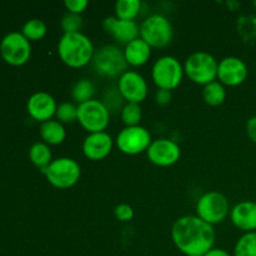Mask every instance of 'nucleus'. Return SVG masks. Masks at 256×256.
Segmentation results:
<instances>
[{
	"label": "nucleus",
	"mask_w": 256,
	"mask_h": 256,
	"mask_svg": "<svg viewBox=\"0 0 256 256\" xmlns=\"http://www.w3.org/2000/svg\"><path fill=\"white\" fill-rule=\"evenodd\" d=\"M92 64L98 74L105 78L122 76L125 72H128L124 52L114 45L102 46L99 52H95Z\"/></svg>",
	"instance_id": "obj_5"
},
{
	"label": "nucleus",
	"mask_w": 256,
	"mask_h": 256,
	"mask_svg": "<svg viewBox=\"0 0 256 256\" xmlns=\"http://www.w3.org/2000/svg\"><path fill=\"white\" fill-rule=\"evenodd\" d=\"M140 10H142L140 0H119L115 4V15L120 20L134 22L135 18L139 15Z\"/></svg>",
	"instance_id": "obj_22"
},
{
	"label": "nucleus",
	"mask_w": 256,
	"mask_h": 256,
	"mask_svg": "<svg viewBox=\"0 0 256 256\" xmlns=\"http://www.w3.org/2000/svg\"><path fill=\"white\" fill-rule=\"evenodd\" d=\"M72 99L79 102V105L82 102H90L95 95V85L90 80L82 79L72 86Z\"/></svg>",
	"instance_id": "obj_24"
},
{
	"label": "nucleus",
	"mask_w": 256,
	"mask_h": 256,
	"mask_svg": "<svg viewBox=\"0 0 256 256\" xmlns=\"http://www.w3.org/2000/svg\"><path fill=\"white\" fill-rule=\"evenodd\" d=\"M234 256H256V232H246L236 242Z\"/></svg>",
	"instance_id": "obj_25"
},
{
	"label": "nucleus",
	"mask_w": 256,
	"mask_h": 256,
	"mask_svg": "<svg viewBox=\"0 0 256 256\" xmlns=\"http://www.w3.org/2000/svg\"><path fill=\"white\" fill-rule=\"evenodd\" d=\"M55 115L62 124H72L78 120V106L72 102H62L58 106Z\"/></svg>",
	"instance_id": "obj_28"
},
{
	"label": "nucleus",
	"mask_w": 256,
	"mask_h": 256,
	"mask_svg": "<svg viewBox=\"0 0 256 256\" xmlns=\"http://www.w3.org/2000/svg\"><path fill=\"white\" fill-rule=\"evenodd\" d=\"M124 55L128 65L142 66V65L149 62L150 56H152V46L146 44L142 38H138L136 40H134V42H132L125 46Z\"/></svg>",
	"instance_id": "obj_19"
},
{
	"label": "nucleus",
	"mask_w": 256,
	"mask_h": 256,
	"mask_svg": "<svg viewBox=\"0 0 256 256\" xmlns=\"http://www.w3.org/2000/svg\"><path fill=\"white\" fill-rule=\"evenodd\" d=\"M249 69L248 65L240 58L229 56L219 62L218 79L222 85L238 86L246 80Z\"/></svg>",
	"instance_id": "obj_14"
},
{
	"label": "nucleus",
	"mask_w": 256,
	"mask_h": 256,
	"mask_svg": "<svg viewBox=\"0 0 256 256\" xmlns=\"http://www.w3.org/2000/svg\"><path fill=\"white\" fill-rule=\"evenodd\" d=\"M246 132H248V136H249V139L256 144V115L255 116L250 118V119L248 120Z\"/></svg>",
	"instance_id": "obj_34"
},
{
	"label": "nucleus",
	"mask_w": 256,
	"mask_h": 256,
	"mask_svg": "<svg viewBox=\"0 0 256 256\" xmlns=\"http://www.w3.org/2000/svg\"><path fill=\"white\" fill-rule=\"evenodd\" d=\"M2 58L12 65H22L29 60L32 46L22 32H10L0 45Z\"/></svg>",
	"instance_id": "obj_11"
},
{
	"label": "nucleus",
	"mask_w": 256,
	"mask_h": 256,
	"mask_svg": "<svg viewBox=\"0 0 256 256\" xmlns=\"http://www.w3.org/2000/svg\"><path fill=\"white\" fill-rule=\"evenodd\" d=\"M115 216L119 222H128L134 219V209L128 204H120L114 210Z\"/></svg>",
	"instance_id": "obj_31"
},
{
	"label": "nucleus",
	"mask_w": 256,
	"mask_h": 256,
	"mask_svg": "<svg viewBox=\"0 0 256 256\" xmlns=\"http://www.w3.org/2000/svg\"><path fill=\"white\" fill-rule=\"evenodd\" d=\"M82 26V19L80 15L68 12L62 20V30H64V34H69V32H80Z\"/></svg>",
	"instance_id": "obj_29"
},
{
	"label": "nucleus",
	"mask_w": 256,
	"mask_h": 256,
	"mask_svg": "<svg viewBox=\"0 0 256 256\" xmlns=\"http://www.w3.org/2000/svg\"><path fill=\"white\" fill-rule=\"evenodd\" d=\"M140 36L152 48H165L174 36L172 22L162 15H152L140 25Z\"/></svg>",
	"instance_id": "obj_6"
},
{
	"label": "nucleus",
	"mask_w": 256,
	"mask_h": 256,
	"mask_svg": "<svg viewBox=\"0 0 256 256\" xmlns=\"http://www.w3.org/2000/svg\"><path fill=\"white\" fill-rule=\"evenodd\" d=\"M202 98H204L205 102L210 106H219L226 99V90L220 82H212L206 86H204Z\"/></svg>",
	"instance_id": "obj_23"
},
{
	"label": "nucleus",
	"mask_w": 256,
	"mask_h": 256,
	"mask_svg": "<svg viewBox=\"0 0 256 256\" xmlns=\"http://www.w3.org/2000/svg\"><path fill=\"white\" fill-rule=\"evenodd\" d=\"M122 100H124V98L120 94L119 89H114V88H112V89L108 90V92H105L104 102H104V105L108 108L109 112H112V110L118 112L119 109H122Z\"/></svg>",
	"instance_id": "obj_30"
},
{
	"label": "nucleus",
	"mask_w": 256,
	"mask_h": 256,
	"mask_svg": "<svg viewBox=\"0 0 256 256\" xmlns=\"http://www.w3.org/2000/svg\"><path fill=\"white\" fill-rule=\"evenodd\" d=\"M40 135H42L45 144L59 145L66 138V130H65L64 125L58 120H49V122H45L42 124Z\"/></svg>",
	"instance_id": "obj_20"
},
{
	"label": "nucleus",
	"mask_w": 256,
	"mask_h": 256,
	"mask_svg": "<svg viewBox=\"0 0 256 256\" xmlns=\"http://www.w3.org/2000/svg\"><path fill=\"white\" fill-rule=\"evenodd\" d=\"M214 226L199 216H182L176 220L172 230L175 246L186 256H204L214 249Z\"/></svg>",
	"instance_id": "obj_1"
},
{
	"label": "nucleus",
	"mask_w": 256,
	"mask_h": 256,
	"mask_svg": "<svg viewBox=\"0 0 256 256\" xmlns=\"http://www.w3.org/2000/svg\"><path fill=\"white\" fill-rule=\"evenodd\" d=\"M120 94L128 102L140 104L148 96V82L142 75L136 72H125L119 78L118 85Z\"/></svg>",
	"instance_id": "obj_12"
},
{
	"label": "nucleus",
	"mask_w": 256,
	"mask_h": 256,
	"mask_svg": "<svg viewBox=\"0 0 256 256\" xmlns=\"http://www.w3.org/2000/svg\"><path fill=\"white\" fill-rule=\"evenodd\" d=\"M180 156H182L180 146L169 139L155 140L148 149V158L156 166H172L179 162Z\"/></svg>",
	"instance_id": "obj_13"
},
{
	"label": "nucleus",
	"mask_w": 256,
	"mask_h": 256,
	"mask_svg": "<svg viewBox=\"0 0 256 256\" xmlns=\"http://www.w3.org/2000/svg\"><path fill=\"white\" fill-rule=\"evenodd\" d=\"M232 222L238 229L246 232H256V202H242L230 212Z\"/></svg>",
	"instance_id": "obj_18"
},
{
	"label": "nucleus",
	"mask_w": 256,
	"mask_h": 256,
	"mask_svg": "<svg viewBox=\"0 0 256 256\" xmlns=\"http://www.w3.org/2000/svg\"><path fill=\"white\" fill-rule=\"evenodd\" d=\"M56 102L48 92H35L28 102V112L36 122H49L56 114Z\"/></svg>",
	"instance_id": "obj_16"
},
{
	"label": "nucleus",
	"mask_w": 256,
	"mask_h": 256,
	"mask_svg": "<svg viewBox=\"0 0 256 256\" xmlns=\"http://www.w3.org/2000/svg\"><path fill=\"white\" fill-rule=\"evenodd\" d=\"M105 32L112 35L116 42L122 44H130L136 40L140 35V26L136 22L129 20H120L116 16H109L102 22Z\"/></svg>",
	"instance_id": "obj_15"
},
{
	"label": "nucleus",
	"mask_w": 256,
	"mask_h": 256,
	"mask_svg": "<svg viewBox=\"0 0 256 256\" xmlns=\"http://www.w3.org/2000/svg\"><path fill=\"white\" fill-rule=\"evenodd\" d=\"M58 54L64 64L70 68L86 66L92 62L95 52L92 40L82 32L64 34L58 44Z\"/></svg>",
	"instance_id": "obj_2"
},
{
	"label": "nucleus",
	"mask_w": 256,
	"mask_h": 256,
	"mask_svg": "<svg viewBox=\"0 0 256 256\" xmlns=\"http://www.w3.org/2000/svg\"><path fill=\"white\" fill-rule=\"evenodd\" d=\"M48 28L40 19H32L22 26V35L28 40H40L46 35Z\"/></svg>",
	"instance_id": "obj_27"
},
{
	"label": "nucleus",
	"mask_w": 256,
	"mask_h": 256,
	"mask_svg": "<svg viewBox=\"0 0 256 256\" xmlns=\"http://www.w3.org/2000/svg\"><path fill=\"white\" fill-rule=\"evenodd\" d=\"M172 92H169V90L159 89L156 92V94H155V100H156L158 104L162 105V106H166V105H169L170 102H172Z\"/></svg>",
	"instance_id": "obj_33"
},
{
	"label": "nucleus",
	"mask_w": 256,
	"mask_h": 256,
	"mask_svg": "<svg viewBox=\"0 0 256 256\" xmlns=\"http://www.w3.org/2000/svg\"><path fill=\"white\" fill-rule=\"evenodd\" d=\"M30 160L40 170H44L52 162V154L49 145L45 142H35L29 152Z\"/></svg>",
	"instance_id": "obj_21"
},
{
	"label": "nucleus",
	"mask_w": 256,
	"mask_h": 256,
	"mask_svg": "<svg viewBox=\"0 0 256 256\" xmlns=\"http://www.w3.org/2000/svg\"><path fill=\"white\" fill-rule=\"evenodd\" d=\"M204 256H232L226 250L224 249H212L209 252H206Z\"/></svg>",
	"instance_id": "obj_35"
},
{
	"label": "nucleus",
	"mask_w": 256,
	"mask_h": 256,
	"mask_svg": "<svg viewBox=\"0 0 256 256\" xmlns=\"http://www.w3.org/2000/svg\"><path fill=\"white\" fill-rule=\"evenodd\" d=\"M184 68L182 62L174 56H162L152 66V80L159 89H176L182 84L184 76Z\"/></svg>",
	"instance_id": "obj_8"
},
{
	"label": "nucleus",
	"mask_w": 256,
	"mask_h": 256,
	"mask_svg": "<svg viewBox=\"0 0 256 256\" xmlns=\"http://www.w3.org/2000/svg\"><path fill=\"white\" fill-rule=\"evenodd\" d=\"M112 145H114L112 138L108 132H94L89 134V136L84 140L82 152L89 160L99 162L105 159L112 152Z\"/></svg>",
	"instance_id": "obj_17"
},
{
	"label": "nucleus",
	"mask_w": 256,
	"mask_h": 256,
	"mask_svg": "<svg viewBox=\"0 0 256 256\" xmlns=\"http://www.w3.org/2000/svg\"><path fill=\"white\" fill-rule=\"evenodd\" d=\"M230 205L226 198L218 192H206L196 204L198 216L210 225L220 224L229 215Z\"/></svg>",
	"instance_id": "obj_9"
},
{
	"label": "nucleus",
	"mask_w": 256,
	"mask_h": 256,
	"mask_svg": "<svg viewBox=\"0 0 256 256\" xmlns=\"http://www.w3.org/2000/svg\"><path fill=\"white\" fill-rule=\"evenodd\" d=\"M254 6L256 8V0H255V2H254Z\"/></svg>",
	"instance_id": "obj_36"
},
{
	"label": "nucleus",
	"mask_w": 256,
	"mask_h": 256,
	"mask_svg": "<svg viewBox=\"0 0 256 256\" xmlns=\"http://www.w3.org/2000/svg\"><path fill=\"white\" fill-rule=\"evenodd\" d=\"M64 5L69 12L80 15L86 10L89 2L88 0H65Z\"/></svg>",
	"instance_id": "obj_32"
},
{
	"label": "nucleus",
	"mask_w": 256,
	"mask_h": 256,
	"mask_svg": "<svg viewBox=\"0 0 256 256\" xmlns=\"http://www.w3.org/2000/svg\"><path fill=\"white\" fill-rule=\"evenodd\" d=\"M152 135L142 126L125 128L116 138V145L122 152L126 155H138L148 152L152 145Z\"/></svg>",
	"instance_id": "obj_10"
},
{
	"label": "nucleus",
	"mask_w": 256,
	"mask_h": 256,
	"mask_svg": "<svg viewBox=\"0 0 256 256\" xmlns=\"http://www.w3.org/2000/svg\"><path fill=\"white\" fill-rule=\"evenodd\" d=\"M219 62L209 52H199L190 55L185 62L184 72L192 82L199 85H209L218 78Z\"/></svg>",
	"instance_id": "obj_3"
},
{
	"label": "nucleus",
	"mask_w": 256,
	"mask_h": 256,
	"mask_svg": "<svg viewBox=\"0 0 256 256\" xmlns=\"http://www.w3.org/2000/svg\"><path fill=\"white\" fill-rule=\"evenodd\" d=\"M142 112L140 104H134V102H128L122 106V122L126 125V128L139 126L142 122Z\"/></svg>",
	"instance_id": "obj_26"
},
{
	"label": "nucleus",
	"mask_w": 256,
	"mask_h": 256,
	"mask_svg": "<svg viewBox=\"0 0 256 256\" xmlns=\"http://www.w3.org/2000/svg\"><path fill=\"white\" fill-rule=\"evenodd\" d=\"M78 122L90 134L105 132L110 122V112L104 102L90 100L78 106Z\"/></svg>",
	"instance_id": "obj_7"
},
{
	"label": "nucleus",
	"mask_w": 256,
	"mask_h": 256,
	"mask_svg": "<svg viewBox=\"0 0 256 256\" xmlns=\"http://www.w3.org/2000/svg\"><path fill=\"white\" fill-rule=\"evenodd\" d=\"M52 186L58 189H69L72 188L80 179L82 169L80 165L70 158H60L52 160L46 169L42 170Z\"/></svg>",
	"instance_id": "obj_4"
}]
</instances>
